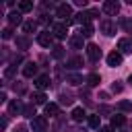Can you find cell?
I'll return each mask as SVG.
<instances>
[{
    "label": "cell",
    "mask_w": 132,
    "mask_h": 132,
    "mask_svg": "<svg viewBox=\"0 0 132 132\" xmlns=\"http://www.w3.org/2000/svg\"><path fill=\"white\" fill-rule=\"evenodd\" d=\"M128 132H132V130H128Z\"/></svg>",
    "instance_id": "74e56055"
},
{
    "label": "cell",
    "mask_w": 132,
    "mask_h": 132,
    "mask_svg": "<svg viewBox=\"0 0 132 132\" xmlns=\"http://www.w3.org/2000/svg\"><path fill=\"white\" fill-rule=\"evenodd\" d=\"M118 109L128 113V111H132V103H130V101H120V103H118Z\"/></svg>",
    "instance_id": "83f0119b"
},
{
    "label": "cell",
    "mask_w": 132,
    "mask_h": 132,
    "mask_svg": "<svg viewBox=\"0 0 132 132\" xmlns=\"http://www.w3.org/2000/svg\"><path fill=\"white\" fill-rule=\"evenodd\" d=\"M45 128H47V120L43 116H37V118L31 120V130L33 132H45Z\"/></svg>",
    "instance_id": "277c9868"
},
{
    "label": "cell",
    "mask_w": 132,
    "mask_h": 132,
    "mask_svg": "<svg viewBox=\"0 0 132 132\" xmlns=\"http://www.w3.org/2000/svg\"><path fill=\"white\" fill-rule=\"evenodd\" d=\"M8 23H10V25H21V23H23V12H21V10L10 12V14H8Z\"/></svg>",
    "instance_id": "e0dca14e"
},
{
    "label": "cell",
    "mask_w": 132,
    "mask_h": 132,
    "mask_svg": "<svg viewBox=\"0 0 132 132\" xmlns=\"http://www.w3.org/2000/svg\"><path fill=\"white\" fill-rule=\"evenodd\" d=\"M118 52L124 56V54H132V37H122L118 41Z\"/></svg>",
    "instance_id": "5b68a950"
},
{
    "label": "cell",
    "mask_w": 132,
    "mask_h": 132,
    "mask_svg": "<svg viewBox=\"0 0 132 132\" xmlns=\"http://www.w3.org/2000/svg\"><path fill=\"white\" fill-rule=\"evenodd\" d=\"M33 85H35L39 91H43V89H47V87H50V76H47V74H39V76H35Z\"/></svg>",
    "instance_id": "8fae6325"
},
{
    "label": "cell",
    "mask_w": 132,
    "mask_h": 132,
    "mask_svg": "<svg viewBox=\"0 0 132 132\" xmlns=\"http://www.w3.org/2000/svg\"><path fill=\"white\" fill-rule=\"evenodd\" d=\"M16 132H29V130H27L25 126H19V128H16Z\"/></svg>",
    "instance_id": "d590c367"
},
{
    "label": "cell",
    "mask_w": 132,
    "mask_h": 132,
    "mask_svg": "<svg viewBox=\"0 0 132 132\" xmlns=\"http://www.w3.org/2000/svg\"><path fill=\"white\" fill-rule=\"evenodd\" d=\"M103 12L107 14V16H113V14H118L120 12V2H116V0H107V2H103Z\"/></svg>",
    "instance_id": "3957f363"
},
{
    "label": "cell",
    "mask_w": 132,
    "mask_h": 132,
    "mask_svg": "<svg viewBox=\"0 0 132 132\" xmlns=\"http://www.w3.org/2000/svg\"><path fill=\"white\" fill-rule=\"evenodd\" d=\"M60 113V107L56 105V103H47L45 105V116H50V118H56Z\"/></svg>",
    "instance_id": "d6986e66"
},
{
    "label": "cell",
    "mask_w": 132,
    "mask_h": 132,
    "mask_svg": "<svg viewBox=\"0 0 132 132\" xmlns=\"http://www.w3.org/2000/svg\"><path fill=\"white\" fill-rule=\"evenodd\" d=\"M93 31H95V29H93V25H91V23L80 25V35H82V37H91V35H93Z\"/></svg>",
    "instance_id": "603a6c76"
},
{
    "label": "cell",
    "mask_w": 132,
    "mask_h": 132,
    "mask_svg": "<svg viewBox=\"0 0 132 132\" xmlns=\"http://www.w3.org/2000/svg\"><path fill=\"white\" fill-rule=\"evenodd\" d=\"M122 89H124V87H122L120 82H113V85H111V91H113V93H122Z\"/></svg>",
    "instance_id": "d6a6232c"
},
{
    "label": "cell",
    "mask_w": 132,
    "mask_h": 132,
    "mask_svg": "<svg viewBox=\"0 0 132 132\" xmlns=\"http://www.w3.org/2000/svg\"><path fill=\"white\" fill-rule=\"evenodd\" d=\"M19 10H21V12H29V10H33V2H29V0H21V2H19Z\"/></svg>",
    "instance_id": "cb8c5ba5"
},
{
    "label": "cell",
    "mask_w": 132,
    "mask_h": 132,
    "mask_svg": "<svg viewBox=\"0 0 132 132\" xmlns=\"http://www.w3.org/2000/svg\"><path fill=\"white\" fill-rule=\"evenodd\" d=\"M70 116H72V120H74V122H82L87 113H85V109H82V107H74Z\"/></svg>",
    "instance_id": "ffe728a7"
},
{
    "label": "cell",
    "mask_w": 132,
    "mask_h": 132,
    "mask_svg": "<svg viewBox=\"0 0 132 132\" xmlns=\"http://www.w3.org/2000/svg\"><path fill=\"white\" fill-rule=\"evenodd\" d=\"M33 103L35 105H47V97H45V93H41V91H37V93H33Z\"/></svg>",
    "instance_id": "9a60e30c"
},
{
    "label": "cell",
    "mask_w": 132,
    "mask_h": 132,
    "mask_svg": "<svg viewBox=\"0 0 132 132\" xmlns=\"http://www.w3.org/2000/svg\"><path fill=\"white\" fill-rule=\"evenodd\" d=\"M122 27H124L128 33H132V16H130V19H124V21H122Z\"/></svg>",
    "instance_id": "f546056e"
},
{
    "label": "cell",
    "mask_w": 132,
    "mask_h": 132,
    "mask_svg": "<svg viewBox=\"0 0 132 132\" xmlns=\"http://www.w3.org/2000/svg\"><path fill=\"white\" fill-rule=\"evenodd\" d=\"M89 126L91 128H101V116H89Z\"/></svg>",
    "instance_id": "484cf974"
},
{
    "label": "cell",
    "mask_w": 132,
    "mask_h": 132,
    "mask_svg": "<svg viewBox=\"0 0 132 132\" xmlns=\"http://www.w3.org/2000/svg\"><path fill=\"white\" fill-rule=\"evenodd\" d=\"M29 45H31V41H29L27 35H19L16 37V47L19 50H29Z\"/></svg>",
    "instance_id": "ac0fdd59"
},
{
    "label": "cell",
    "mask_w": 132,
    "mask_h": 132,
    "mask_svg": "<svg viewBox=\"0 0 132 132\" xmlns=\"http://www.w3.org/2000/svg\"><path fill=\"white\" fill-rule=\"evenodd\" d=\"M99 132H113V128L111 126H103V128H99Z\"/></svg>",
    "instance_id": "836d02e7"
},
{
    "label": "cell",
    "mask_w": 132,
    "mask_h": 132,
    "mask_svg": "<svg viewBox=\"0 0 132 132\" xmlns=\"http://www.w3.org/2000/svg\"><path fill=\"white\" fill-rule=\"evenodd\" d=\"M52 56H54V58H62V56H64V47H62V45H54Z\"/></svg>",
    "instance_id": "f1b7e54d"
},
{
    "label": "cell",
    "mask_w": 132,
    "mask_h": 132,
    "mask_svg": "<svg viewBox=\"0 0 132 132\" xmlns=\"http://www.w3.org/2000/svg\"><path fill=\"white\" fill-rule=\"evenodd\" d=\"M87 56H89V60H91V62H97V60L101 58V50H99V45L89 43V45H87Z\"/></svg>",
    "instance_id": "ba28073f"
},
{
    "label": "cell",
    "mask_w": 132,
    "mask_h": 132,
    "mask_svg": "<svg viewBox=\"0 0 132 132\" xmlns=\"http://www.w3.org/2000/svg\"><path fill=\"white\" fill-rule=\"evenodd\" d=\"M23 107H25V105H21V101H19V99H12V101L8 103V113H10V116H14V113L23 111Z\"/></svg>",
    "instance_id": "5bb4252c"
},
{
    "label": "cell",
    "mask_w": 132,
    "mask_h": 132,
    "mask_svg": "<svg viewBox=\"0 0 132 132\" xmlns=\"http://www.w3.org/2000/svg\"><path fill=\"white\" fill-rule=\"evenodd\" d=\"M52 35L56 39H64L68 35V23H56V25H52Z\"/></svg>",
    "instance_id": "6da1fadb"
},
{
    "label": "cell",
    "mask_w": 132,
    "mask_h": 132,
    "mask_svg": "<svg viewBox=\"0 0 132 132\" xmlns=\"http://www.w3.org/2000/svg\"><path fill=\"white\" fill-rule=\"evenodd\" d=\"M122 60H124V56L118 52V50H113L109 56H107V66H111V68H116V66H120L122 64Z\"/></svg>",
    "instance_id": "9c48e42d"
},
{
    "label": "cell",
    "mask_w": 132,
    "mask_h": 132,
    "mask_svg": "<svg viewBox=\"0 0 132 132\" xmlns=\"http://www.w3.org/2000/svg\"><path fill=\"white\" fill-rule=\"evenodd\" d=\"M35 74H37V64H35V62H25V66H23V76L33 78Z\"/></svg>",
    "instance_id": "30bf717a"
},
{
    "label": "cell",
    "mask_w": 132,
    "mask_h": 132,
    "mask_svg": "<svg viewBox=\"0 0 132 132\" xmlns=\"http://www.w3.org/2000/svg\"><path fill=\"white\" fill-rule=\"evenodd\" d=\"M66 66H68V68H78V66H82V60H80L78 56H76V58H70V60L66 62Z\"/></svg>",
    "instance_id": "4316f807"
},
{
    "label": "cell",
    "mask_w": 132,
    "mask_h": 132,
    "mask_svg": "<svg viewBox=\"0 0 132 132\" xmlns=\"http://www.w3.org/2000/svg\"><path fill=\"white\" fill-rule=\"evenodd\" d=\"M124 124H126V116H122V113H113L111 116V128H120Z\"/></svg>",
    "instance_id": "2e32d148"
},
{
    "label": "cell",
    "mask_w": 132,
    "mask_h": 132,
    "mask_svg": "<svg viewBox=\"0 0 132 132\" xmlns=\"http://www.w3.org/2000/svg\"><path fill=\"white\" fill-rule=\"evenodd\" d=\"M2 37H4V39H10V37H12V29H8V27H6V29L2 31Z\"/></svg>",
    "instance_id": "1f68e13d"
},
{
    "label": "cell",
    "mask_w": 132,
    "mask_h": 132,
    "mask_svg": "<svg viewBox=\"0 0 132 132\" xmlns=\"http://www.w3.org/2000/svg\"><path fill=\"white\" fill-rule=\"evenodd\" d=\"M23 116H27V118H37V113H35V103H29V105H25L23 107Z\"/></svg>",
    "instance_id": "7402d4cb"
},
{
    "label": "cell",
    "mask_w": 132,
    "mask_h": 132,
    "mask_svg": "<svg viewBox=\"0 0 132 132\" xmlns=\"http://www.w3.org/2000/svg\"><path fill=\"white\" fill-rule=\"evenodd\" d=\"M52 41H54V35H52L50 31H41V33L37 35V43H39L41 47H50Z\"/></svg>",
    "instance_id": "52a82bcc"
},
{
    "label": "cell",
    "mask_w": 132,
    "mask_h": 132,
    "mask_svg": "<svg viewBox=\"0 0 132 132\" xmlns=\"http://www.w3.org/2000/svg\"><path fill=\"white\" fill-rule=\"evenodd\" d=\"M128 82H130V85H132V74H130V76H128Z\"/></svg>",
    "instance_id": "8d00e7d4"
},
{
    "label": "cell",
    "mask_w": 132,
    "mask_h": 132,
    "mask_svg": "<svg viewBox=\"0 0 132 132\" xmlns=\"http://www.w3.org/2000/svg\"><path fill=\"white\" fill-rule=\"evenodd\" d=\"M66 82L72 85V87H78V85H82V76L76 74V72H70V74H66Z\"/></svg>",
    "instance_id": "4fadbf2b"
},
{
    "label": "cell",
    "mask_w": 132,
    "mask_h": 132,
    "mask_svg": "<svg viewBox=\"0 0 132 132\" xmlns=\"http://www.w3.org/2000/svg\"><path fill=\"white\" fill-rule=\"evenodd\" d=\"M23 31H25V33H33V31H37V23H35V21H27V23H23Z\"/></svg>",
    "instance_id": "d4e9b609"
},
{
    "label": "cell",
    "mask_w": 132,
    "mask_h": 132,
    "mask_svg": "<svg viewBox=\"0 0 132 132\" xmlns=\"http://www.w3.org/2000/svg\"><path fill=\"white\" fill-rule=\"evenodd\" d=\"M99 29H101V33H103V35H107V37L116 35V25H113V21H111V19H103V21L99 23Z\"/></svg>",
    "instance_id": "7a4b0ae2"
},
{
    "label": "cell",
    "mask_w": 132,
    "mask_h": 132,
    "mask_svg": "<svg viewBox=\"0 0 132 132\" xmlns=\"http://www.w3.org/2000/svg\"><path fill=\"white\" fill-rule=\"evenodd\" d=\"M70 45H72L74 50H82V45H85V37H82L80 33L70 35Z\"/></svg>",
    "instance_id": "7c38bea8"
},
{
    "label": "cell",
    "mask_w": 132,
    "mask_h": 132,
    "mask_svg": "<svg viewBox=\"0 0 132 132\" xmlns=\"http://www.w3.org/2000/svg\"><path fill=\"white\" fill-rule=\"evenodd\" d=\"M56 16H60V19H64V23H66V19L68 16H72V6L70 4H58V8H56Z\"/></svg>",
    "instance_id": "8992f818"
},
{
    "label": "cell",
    "mask_w": 132,
    "mask_h": 132,
    "mask_svg": "<svg viewBox=\"0 0 132 132\" xmlns=\"http://www.w3.org/2000/svg\"><path fill=\"white\" fill-rule=\"evenodd\" d=\"M14 72H16V66L12 64V66H8V68L4 70V76H6V78H10V76H14Z\"/></svg>",
    "instance_id": "4dcf8cb0"
},
{
    "label": "cell",
    "mask_w": 132,
    "mask_h": 132,
    "mask_svg": "<svg viewBox=\"0 0 132 132\" xmlns=\"http://www.w3.org/2000/svg\"><path fill=\"white\" fill-rule=\"evenodd\" d=\"M99 82H101V76H99L97 72H91V74L87 76V85H89V87H97Z\"/></svg>",
    "instance_id": "44dd1931"
},
{
    "label": "cell",
    "mask_w": 132,
    "mask_h": 132,
    "mask_svg": "<svg viewBox=\"0 0 132 132\" xmlns=\"http://www.w3.org/2000/svg\"><path fill=\"white\" fill-rule=\"evenodd\" d=\"M76 6H87V0H76Z\"/></svg>",
    "instance_id": "e575fe53"
}]
</instances>
